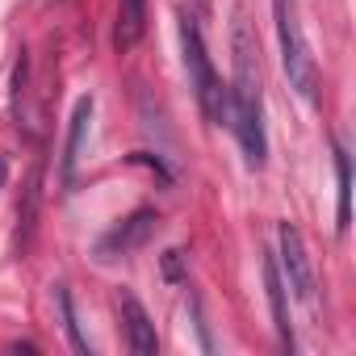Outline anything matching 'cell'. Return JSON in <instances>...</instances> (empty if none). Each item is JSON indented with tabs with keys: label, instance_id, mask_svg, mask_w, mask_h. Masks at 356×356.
<instances>
[{
	"label": "cell",
	"instance_id": "3957f363",
	"mask_svg": "<svg viewBox=\"0 0 356 356\" xmlns=\"http://www.w3.org/2000/svg\"><path fill=\"white\" fill-rule=\"evenodd\" d=\"M181 42H185V67H189V84L197 92V105L210 122H222L227 118V88L206 55V42H202V30H197V17L193 13H181Z\"/></svg>",
	"mask_w": 356,
	"mask_h": 356
},
{
	"label": "cell",
	"instance_id": "ba28073f",
	"mask_svg": "<svg viewBox=\"0 0 356 356\" xmlns=\"http://www.w3.org/2000/svg\"><path fill=\"white\" fill-rule=\"evenodd\" d=\"M264 289H268V306H273V318H277V335H281L285 348H293V327H289V306H285V277H281L277 256H264Z\"/></svg>",
	"mask_w": 356,
	"mask_h": 356
},
{
	"label": "cell",
	"instance_id": "4fadbf2b",
	"mask_svg": "<svg viewBox=\"0 0 356 356\" xmlns=\"http://www.w3.org/2000/svg\"><path fill=\"white\" fill-rule=\"evenodd\" d=\"M163 277L168 281H185V252H163Z\"/></svg>",
	"mask_w": 356,
	"mask_h": 356
},
{
	"label": "cell",
	"instance_id": "8992f818",
	"mask_svg": "<svg viewBox=\"0 0 356 356\" xmlns=\"http://www.w3.org/2000/svg\"><path fill=\"white\" fill-rule=\"evenodd\" d=\"M88 130H92V97H80L72 109V126H67V143H63V185H76V172L88 147Z\"/></svg>",
	"mask_w": 356,
	"mask_h": 356
},
{
	"label": "cell",
	"instance_id": "7c38bea8",
	"mask_svg": "<svg viewBox=\"0 0 356 356\" xmlns=\"http://www.w3.org/2000/svg\"><path fill=\"white\" fill-rule=\"evenodd\" d=\"M335 176H339V231H348V218H352V168H348L343 147H335Z\"/></svg>",
	"mask_w": 356,
	"mask_h": 356
},
{
	"label": "cell",
	"instance_id": "7a4b0ae2",
	"mask_svg": "<svg viewBox=\"0 0 356 356\" xmlns=\"http://www.w3.org/2000/svg\"><path fill=\"white\" fill-rule=\"evenodd\" d=\"M273 17H277L285 80H289V88H293L302 101H314V97H318V63H314L310 42H306V34H302L298 5H293V0H273Z\"/></svg>",
	"mask_w": 356,
	"mask_h": 356
},
{
	"label": "cell",
	"instance_id": "5b68a950",
	"mask_svg": "<svg viewBox=\"0 0 356 356\" xmlns=\"http://www.w3.org/2000/svg\"><path fill=\"white\" fill-rule=\"evenodd\" d=\"M159 227V214L155 210H134L126 222H118L105 239H101V260H113V256H126V252H138Z\"/></svg>",
	"mask_w": 356,
	"mask_h": 356
},
{
	"label": "cell",
	"instance_id": "6da1fadb",
	"mask_svg": "<svg viewBox=\"0 0 356 356\" xmlns=\"http://www.w3.org/2000/svg\"><path fill=\"white\" fill-rule=\"evenodd\" d=\"M231 51H235V80L227 88V118L239 134L243 159L248 168H264L268 155V138H264V118H260V63H256V34L248 26V17H235L231 30Z\"/></svg>",
	"mask_w": 356,
	"mask_h": 356
},
{
	"label": "cell",
	"instance_id": "5bb4252c",
	"mask_svg": "<svg viewBox=\"0 0 356 356\" xmlns=\"http://www.w3.org/2000/svg\"><path fill=\"white\" fill-rule=\"evenodd\" d=\"M5 172H9V163H5V159H0V185H5Z\"/></svg>",
	"mask_w": 356,
	"mask_h": 356
},
{
	"label": "cell",
	"instance_id": "8fae6325",
	"mask_svg": "<svg viewBox=\"0 0 356 356\" xmlns=\"http://www.w3.org/2000/svg\"><path fill=\"white\" fill-rule=\"evenodd\" d=\"M55 302H59V314H63V331H67V339H72V348L76 352H92V343H88V335L80 331V318H76V302H72V293L59 285V293H55Z\"/></svg>",
	"mask_w": 356,
	"mask_h": 356
},
{
	"label": "cell",
	"instance_id": "9c48e42d",
	"mask_svg": "<svg viewBox=\"0 0 356 356\" xmlns=\"http://www.w3.org/2000/svg\"><path fill=\"white\" fill-rule=\"evenodd\" d=\"M38 206H42V163H34L30 185H26V197H22V206H17V248H22V252H26V248H30V239H34Z\"/></svg>",
	"mask_w": 356,
	"mask_h": 356
},
{
	"label": "cell",
	"instance_id": "52a82bcc",
	"mask_svg": "<svg viewBox=\"0 0 356 356\" xmlns=\"http://www.w3.org/2000/svg\"><path fill=\"white\" fill-rule=\"evenodd\" d=\"M118 306H122V323H126L130 348H134L138 356H155V352H159V339H155V323H151V314L143 310V302H138L134 293H122Z\"/></svg>",
	"mask_w": 356,
	"mask_h": 356
},
{
	"label": "cell",
	"instance_id": "277c9868",
	"mask_svg": "<svg viewBox=\"0 0 356 356\" xmlns=\"http://www.w3.org/2000/svg\"><path fill=\"white\" fill-rule=\"evenodd\" d=\"M277 264L285 268V289H293L302 302H314V264H310V252H306V239L293 222H281L277 227Z\"/></svg>",
	"mask_w": 356,
	"mask_h": 356
},
{
	"label": "cell",
	"instance_id": "30bf717a",
	"mask_svg": "<svg viewBox=\"0 0 356 356\" xmlns=\"http://www.w3.org/2000/svg\"><path fill=\"white\" fill-rule=\"evenodd\" d=\"M147 30V0H122V9H118V51H130Z\"/></svg>",
	"mask_w": 356,
	"mask_h": 356
}]
</instances>
